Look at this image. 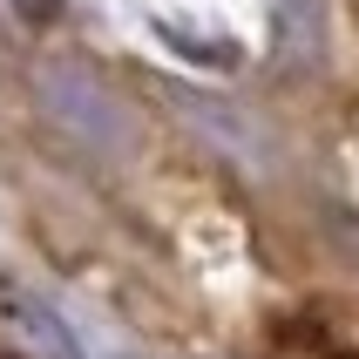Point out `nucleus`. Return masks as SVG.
I'll use <instances>...</instances> for the list:
<instances>
[{"label": "nucleus", "mask_w": 359, "mask_h": 359, "mask_svg": "<svg viewBox=\"0 0 359 359\" xmlns=\"http://www.w3.org/2000/svg\"><path fill=\"white\" fill-rule=\"evenodd\" d=\"M41 95H48V109H55V122H88V142H116L122 136V122L109 116L116 102L109 95H95L81 75H68V68H55V75H41Z\"/></svg>", "instance_id": "1"}, {"label": "nucleus", "mask_w": 359, "mask_h": 359, "mask_svg": "<svg viewBox=\"0 0 359 359\" xmlns=\"http://www.w3.org/2000/svg\"><path fill=\"white\" fill-rule=\"evenodd\" d=\"M7 305H14V319H20V332L41 346V353H55V359H75V346H68V332H61V319L48 312V305H34L27 292H7Z\"/></svg>", "instance_id": "2"}]
</instances>
